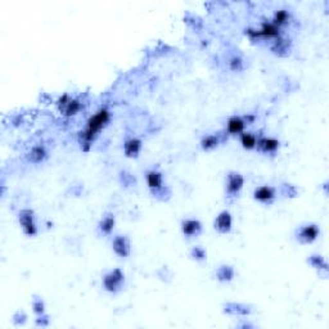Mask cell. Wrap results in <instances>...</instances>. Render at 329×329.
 I'll return each mask as SVG.
<instances>
[{"label":"cell","mask_w":329,"mask_h":329,"mask_svg":"<svg viewBox=\"0 0 329 329\" xmlns=\"http://www.w3.org/2000/svg\"><path fill=\"white\" fill-rule=\"evenodd\" d=\"M111 112L107 107H102L98 109L89 120L86 121V126L84 130L79 133V143L81 145L82 151L89 152L92 148V144L98 138L100 131L109 123Z\"/></svg>","instance_id":"6da1fadb"},{"label":"cell","mask_w":329,"mask_h":329,"mask_svg":"<svg viewBox=\"0 0 329 329\" xmlns=\"http://www.w3.org/2000/svg\"><path fill=\"white\" fill-rule=\"evenodd\" d=\"M246 35L252 40L254 39H274L275 40L282 36V32H280V27L274 25L271 21H265L259 28H246Z\"/></svg>","instance_id":"7a4b0ae2"},{"label":"cell","mask_w":329,"mask_h":329,"mask_svg":"<svg viewBox=\"0 0 329 329\" xmlns=\"http://www.w3.org/2000/svg\"><path fill=\"white\" fill-rule=\"evenodd\" d=\"M123 283H125V274H123V271L120 267L109 270V271L105 272V274L103 275V288H104V290H107V292L109 293L120 292L123 287Z\"/></svg>","instance_id":"3957f363"},{"label":"cell","mask_w":329,"mask_h":329,"mask_svg":"<svg viewBox=\"0 0 329 329\" xmlns=\"http://www.w3.org/2000/svg\"><path fill=\"white\" fill-rule=\"evenodd\" d=\"M244 185V176L241 172L236 171H229L226 175L225 181V190L226 197L228 198H236L243 189Z\"/></svg>","instance_id":"277c9868"},{"label":"cell","mask_w":329,"mask_h":329,"mask_svg":"<svg viewBox=\"0 0 329 329\" xmlns=\"http://www.w3.org/2000/svg\"><path fill=\"white\" fill-rule=\"evenodd\" d=\"M18 221L26 235L33 236L38 234V224L35 220V212L30 208H23L18 213Z\"/></svg>","instance_id":"5b68a950"},{"label":"cell","mask_w":329,"mask_h":329,"mask_svg":"<svg viewBox=\"0 0 329 329\" xmlns=\"http://www.w3.org/2000/svg\"><path fill=\"white\" fill-rule=\"evenodd\" d=\"M59 111L66 117H72L82 109V104L76 98H71L68 94H63L57 102Z\"/></svg>","instance_id":"8992f818"},{"label":"cell","mask_w":329,"mask_h":329,"mask_svg":"<svg viewBox=\"0 0 329 329\" xmlns=\"http://www.w3.org/2000/svg\"><path fill=\"white\" fill-rule=\"evenodd\" d=\"M145 179L148 188L152 190L153 195L158 197V195L163 194L164 185H163V175L159 172L158 170H148L145 172Z\"/></svg>","instance_id":"52a82bcc"},{"label":"cell","mask_w":329,"mask_h":329,"mask_svg":"<svg viewBox=\"0 0 329 329\" xmlns=\"http://www.w3.org/2000/svg\"><path fill=\"white\" fill-rule=\"evenodd\" d=\"M319 234H320V228L316 224H306L298 228L296 236H297L298 242L302 244L313 243L318 239Z\"/></svg>","instance_id":"ba28073f"},{"label":"cell","mask_w":329,"mask_h":329,"mask_svg":"<svg viewBox=\"0 0 329 329\" xmlns=\"http://www.w3.org/2000/svg\"><path fill=\"white\" fill-rule=\"evenodd\" d=\"M277 198V189L271 185H260L253 190V199L262 205H271Z\"/></svg>","instance_id":"9c48e42d"},{"label":"cell","mask_w":329,"mask_h":329,"mask_svg":"<svg viewBox=\"0 0 329 329\" xmlns=\"http://www.w3.org/2000/svg\"><path fill=\"white\" fill-rule=\"evenodd\" d=\"M280 148V141L271 136H260L256 151L264 154H275Z\"/></svg>","instance_id":"30bf717a"},{"label":"cell","mask_w":329,"mask_h":329,"mask_svg":"<svg viewBox=\"0 0 329 329\" xmlns=\"http://www.w3.org/2000/svg\"><path fill=\"white\" fill-rule=\"evenodd\" d=\"M233 228V216L229 211L224 210L216 216L215 220V229L221 234H228L231 231Z\"/></svg>","instance_id":"8fae6325"},{"label":"cell","mask_w":329,"mask_h":329,"mask_svg":"<svg viewBox=\"0 0 329 329\" xmlns=\"http://www.w3.org/2000/svg\"><path fill=\"white\" fill-rule=\"evenodd\" d=\"M202 224L197 218H184L181 221V233L187 238H194L202 233Z\"/></svg>","instance_id":"7c38bea8"},{"label":"cell","mask_w":329,"mask_h":329,"mask_svg":"<svg viewBox=\"0 0 329 329\" xmlns=\"http://www.w3.org/2000/svg\"><path fill=\"white\" fill-rule=\"evenodd\" d=\"M112 249L117 256L127 257L131 252L130 239L125 235H116L112 241Z\"/></svg>","instance_id":"4fadbf2b"},{"label":"cell","mask_w":329,"mask_h":329,"mask_svg":"<svg viewBox=\"0 0 329 329\" xmlns=\"http://www.w3.org/2000/svg\"><path fill=\"white\" fill-rule=\"evenodd\" d=\"M246 120L242 116H230L226 122V133L229 135H241L246 129Z\"/></svg>","instance_id":"5bb4252c"},{"label":"cell","mask_w":329,"mask_h":329,"mask_svg":"<svg viewBox=\"0 0 329 329\" xmlns=\"http://www.w3.org/2000/svg\"><path fill=\"white\" fill-rule=\"evenodd\" d=\"M143 148V143L139 138H129L123 143V153L129 158H136Z\"/></svg>","instance_id":"9a60e30c"},{"label":"cell","mask_w":329,"mask_h":329,"mask_svg":"<svg viewBox=\"0 0 329 329\" xmlns=\"http://www.w3.org/2000/svg\"><path fill=\"white\" fill-rule=\"evenodd\" d=\"M290 45H292V41H290V39L279 36V38L275 39V40L272 41L270 49H271L272 53H275V54H278V56L282 57V56H287V54L289 53Z\"/></svg>","instance_id":"2e32d148"},{"label":"cell","mask_w":329,"mask_h":329,"mask_svg":"<svg viewBox=\"0 0 329 329\" xmlns=\"http://www.w3.org/2000/svg\"><path fill=\"white\" fill-rule=\"evenodd\" d=\"M46 157H48V151L44 145H35L28 151V153L26 154V158L28 162H32V163H40V162L45 161Z\"/></svg>","instance_id":"e0dca14e"},{"label":"cell","mask_w":329,"mask_h":329,"mask_svg":"<svg viewBox=\"0 0 329 329\" xmlns=\"http://www.w3.org/2000/svg\"><path fill=\"white\" fill-rule=\"evenodd\" d=\"M221 138L220 134H208V135H205L202 139H200V148L203 151L208 152V151H213L215 148H217L221 143Z\"/></svg>","instance_id":"ac0fdd59"},{"label":"cell","mask_w":329,"mask_h":329,"mask_svg":"<svg viewBox=\"0 0 329 329\" xmlns=\"http://www.w3.org/2000/svg\"><path fill=\"white\" fill-rule=\"evenodd\" d=\"M115 225H116L115 215H113V213H107V215L103 216L102 220L99 221L98 228H99V231L102 234H104V235H111L113 229H115Z\"/></svg>","instance_id":"d6986e66"},{"label":"cell","mask_w":329,"mask_h":329,"mask_svg":"<svg viewBox=\"0 0 329 329\" xmlns=\"http://www.w3.org/2000/svg\"><path fill=\"white\" fill-rule=\"evenodd\" d=\"M239 140H241L242 147H243L244 149L252 151V149H256L259 136H256V134L251 133V131H243V133L239 135Z\"/></svg>","instance_id":"ffe728a7"},{"label":"cell","mask_w":329,"mask_h":329,"mask_svg":"<svg viewBox=\"0 0 329 329\" xmlns=\"http://www.w3.org/2000/svg\"><path fill=\"white\" fill-rule=\"evenodd\" d=\"M290 17H292V15H290L289 10L278 9V10H275L274 15H272L271 22L274 23V25H277L278 27H282V26H284L285 23L289 22Z\"/></svg>","instance_id":"44dd1931"},{"label":"cell","mask_w":329,"mask_h":329,"mask_svg":"<svg viewBox=\"0 0 329 329\" xmlns=\"http://www.w3.org/2000/svg\"><path fill=\"white\" fill-rule=\"evenodd\" d=\"M216 277L220 282H230L234 277V269L231 266H221L216 271Z\"/></svg>","instance_id":"7402d4cb"},{"label":"cell","mask_w":329,"mask_h":329,"mask_svg":"<svg viewBox=\"0 0 329 329\" xmlns=\"http://www.w3.org/2000/svg\"><path fill=\"white\" fill-rule=\"evenodd\" d=\"M228 66H229V68H230L231 71H234V72L242 71L244 67L243 59H242L239 56H233L230 59H229Z\"/></svg>","instance_id":"603a6c76"},{"label":"cell","mask_w":329,"mask_h":329,"mask_svg":"<svg viewBox=\"0 0 329 329\" xmlns=\"http://www.w3.org/2000/svg\"><path fill=\"white\" fill-rule=\"evenodd\" d=\"M310 264L313 265L314 267H318V269H324L326 270V262L324 261V259L321 256H316V254H314V256L310 257Z\"/></svg>","instance_id":"cb8c5ba5"},{"label":"cell","mask_w":329,"mask_h":329,"mask_svg":"<svg viewBox=\"0 0 329 329\" xmlns=\"http://www.w3.org/2000/svg\"><path fill=\"white\" fill-rule=\"evenodd\" d=\"M192 257L198 260V261H202V260L206 259V251L202 247H194V248L192 249Z\"/></svg>","instance_id":"d4e9b609"},{"label":"cell","mask_w":329,"mask_h":329,"mask_svg":"<svg viewBox=\"0 0 329 329\" xmlns=\"http://www.w3.org/2000/svg\"><path fill=\"white\" fill-rule=\"evenodd\" d=\"M32 307H33V311H35L36 314H39V315H43L44 314V302L41 300L33 301Z\"/></svg>","instance_id":"484cf974"},{"label":"cell","mask_w":329,"mask_h":329,"mask_svg":"<svg viewBox=\"0 0 329 329\" xmlns=\"http://www.w3.org/2000/svg\"><path fill=\"white\" fill-rule=\"evenodd\" d=\"M243 117H244V120H246L247 125H251V123H253L254 120H256V116L254 115H246V116H243Z\"/></svg>","instance_id":"4316f807"}]
</instances>
